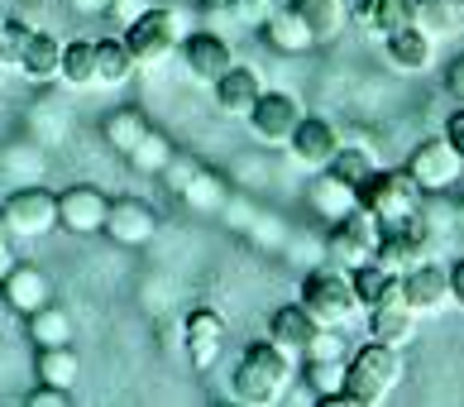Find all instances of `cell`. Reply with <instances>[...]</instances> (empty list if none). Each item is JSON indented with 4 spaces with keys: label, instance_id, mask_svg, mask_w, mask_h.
Returning <instances> with one entry per match:
<instances>
[{
    "label": "cell",
    "instance_id": "b9f144b4",
    "mask_svg": "<svg viewBox=\"0 0 464 407\" xmlns=\"http://www.w3.org/2000/svg\"><path fill=\"white\" fill-rule=\"evenodd\" d=\"M445 87H450V96L464 106V58H455L450 67H445Z\"/></svg>",
    "mask_w": 464,
    "mask_h": 407
},
{
    "label": "cell",
    "instance_id": "4316f807",
    "mask_svg": "<svg viewBox=\"0 0 464 407\" xmlns=\"http://www.w3.org/2000/svg\"><path fill=\"white\" fill-rule=\"evenodd\" d=\"M411 24H421L431 39H445V34L464 29V0H417V15Z\"/></svg>",
    "mask_w": 464,
    "mask_h": 407
},
{
    "label": "cell",
    "instance_id": "d4e9b609",
    "mask_svg": "<svg viewBox=\"0 0 464 407\" xmlns=\"http://www.w3.org/2000/svg\"><path fill=\"white\" fill-rule=\"evenodd\" d=\"M58 82H67V87H77V92L96 87V44H92V39H72V44H63Z\"/></svg>",
    "mask_w": 464,
    "mask_h": 407
},
{
    "label": "cell",
    "instance_id": "1f68e13d",
    "mask_svg": "<svg viewBox=\"0 0 464 407\" xmlns=\"http://www.w3.org/2000/svg\"><path fill=\"white\" fill-rule=\"evenodd\" d=\"M77 350L72 345H44L39 350V383H58V388H72L77 383Z\"/></svg>",
    "mask_w": 464,
    "mask_h": 407
},
{
    "label": "cell",
    "instance_id": "f6af8a7d",
    "mask_svg": "<svg viewBox=\"0 0 464 407\" xmlns=\"http://www.w3.org/2000/svg\"><path fill=\"white\" fill-rule=\"evenodd\" d=\"M14 268V249H10V235H0V278Z\"/></svg>",
    "mask_w": 464,
    "mask_h": 407
},
{
    "label": "cell",
    "instance_id": "83f0119b",
    "mask_svg": "<svg viewBox=\"0 0 464 407\" xmlns=\"http://www.w3.org/2000/svg\"><path fill=\"white\" fill-rule=\"evenodd\" d=\"M411 15H417V0H359V20H364L373 34H388L411 24Z\"/></svg>",
    "mask_w": 464,
    "mask_h": 407
},
{
    "label": "cell",
    "instance_id": "277c9868",
    "mask_svg": "<svg viewBox=\"0 0 464 407\" xmlns=\"http://www.w3.org/2000/svg\"><path fill=\"white\" fill-rule=\"evenodd\" d=\"M421 188L417 178L407 173V168H373V173L354 188V201L364 207L378 226H388V220H402L421 207Z\"/></svg>",
    "mask_w": 464,
    "mask_h": 407
},
{
    "label": "cell",
    "instance_id": "3957f363",
    "mask_svg": "<svg viewBox=\"0 0 464 407\" xmlns=\"http://www.w3.org/2000/svg\"><path fill=\"white\" fill-rule=\"evenodd\" d=\"M302 307L316 326H340L345 331L350 321L364 312L354 297V283H350V268H335V264H321L302 278Z\"/></svg>",
    "mask_w": 464,
    "mask_h": 407
},
{
    "label": "cell",
    "instance_id": "bcb514c9",
    "mask_svg": "<svg viewBox=\"0 0 464 407\" xmlns=\"http://www.w3.org/2000/svg\"><path fill=\"white\" fill-rule=\"evenodd\" d=\"M206 10H230V0H201Z\"/></svg>",
    "mask_w": 464,
    "mask_h": 407
},
{
    "label": "cell",
    "instance_id": "7c38bea8",
    "mask_svg": "<svg viewBox=\"0 0 464 407\" xmlns=\"http://www.w3.org/2000/svg\"><path fill=\"white\" fill-rule=\"evenodd\" d=\"M402 302L417 316H436L450 307V268H440L431 259H421V264H411L407 274H402Z\"/></svg>",
    "mask_w": 464,
    "mask_h": 407
},
{
    "label": "cell",
    "instance_id": "ab89813d",
    "mask_svg": "<svg viewBox=\"0 0 464 407\" xmlns=\"http://www.w3.org/2000/svg\"><path fill=\"white\" fill-rule=\"evenodd\" d=\"M149 5H159V0H111V10H106V15H115L120 24H130V20H140Z\"/></svg>",
    "mask_w": 464,
    "mask_h": 407
},
{
    "label": "cell",
    "instance_id": "484cf974",
    "mask_svg": "<svg viewBox=\"0 0 464 407\" xmlns=\"http://www.w3.org/2000/svg\"><path fill=\"white\" fill-rule=\"evenodd\" d=\"M29 335L34 345H72V312L58 307V302H44L39 312H29Z\"/></svg>",
    "mask_w": 464,
    "mask_h": 407
},
{
    "label": "cell",
    "instance_id": "c3c4849f",
    "mask_svg": "<svg viewBox=\"0 0 464 407\" xmlns=\"http://www.w3.org/2000/svg\"><path fill=\"white\" fill-rule=\"evenodd\" d=\"M0 235H10V230H5V216H0Z\"/></svg>",
    "mask_w": 464,
    "mask_h": 407
},
{
    "label": "cell",
    "instance_id": "8fae6325",
    "mask_svg": "<svg viewBox=\"0 0 464 407\" xmlns=\"http://www.w3.org/2000/svg\"><path fill=\"white\" fill-rule=\"evenodd\" d=\"M245 121L259 144H287V134L302 121V101L292 92H259V101H254V111Z\"/></svg>",
    "mask_w": 464,
    "mask_h": 407
},
{
    "label": "cell",
    "instance_id": "2e32d148",
    "mask_svg": "<svg viewBox=\"0 0 464 407\" xmlns=\"http://www.w3.org/2000/svg\"><path fill=\"white\" fill-rule=\"evenodd\" d=\"M211 92H216L220 115H230V121H245V115L254 111V101H259V92H264V82H259V73H254V67L230 63L226 73L211 82Z\"/></svg>",
    "mask_w": 464,
    "mask_h": 407
},
{
    "label": "cell",
    "instance_id": "d6a6232c",
    "mask_svg": "<svg viewBox=\"0 0 464 407\" xmlns=\"http://www.w3.org/2000/svg\"><path fill=\"white\" fill-rule=\"evenodd\" d=\"M101 134H106V144L115 149V154H130V149L149 134V121H144L140 111H115V115H106Z\"/></svg>",
    "mask_w": 464,
    "mask_h": 407
},
{
    "label": "cell",
    "instance_id": "e0dca14e",
    "mask_svg": "<svg viewBox=\"0 0 464 407\" xmlns=\"http://www.w3.org/2000/svg\"><path fill=\"white\" fill-rule=\"evenodd\" d=\"M383 44H388V63L398 67V73H426V67L436 63V39H431L421 24L392 29Z\"/></svg>",
    "mask_w": 464,
    "mask_h": 407
},
{
    "label": "cell",
    "instance_id": "60d3db41",
    "mask_svg": "<svg viewBox=\"0 0 464 407\" xmlns=\"http://www.w3.org/2000/svg\"><path fill=\"white\" fill-rule=\"evenodd\" d=\"M445 140H450V149L464 159V106L450 111V121H445Z\"/></svg>",
    "mask_w": 464,
    "mask_h": 407
},
{
    "label": "cell",
    "instance_id": "603a6c76",
    "mask_svg": "<svg viewBox=\"0 0 464 407\" xmlns=\"http://www.w3.org/2000/svg\"><path fill=\"white\" fill-rule=\"evenodd\" d=\"M58 63H63V44L53 39V34H44V29H34L29 34V44H24V53H20V73L29 82H58Z\"/></svg>",
    "mask_w": 464,
    "mask_h": 407
},
{
    "label": "cell",
    "instance_id": "f1b7e54d",
    "mask_svg": "<svg viewBox=\"0 0 464 407\" xmlns=\"http://www.w3.org/2000/svg\"><path fill=\"white\" fill-rule=\"evenodd\" d=\"M134 77V58L125 39H101L96 44V87H120V82Z\"/></svg>",
    "mask_w": 464,
    "mask_h": 407
},
{
    "label": "cell",
    "instance_id": "d6986e66",
    "mask_svg": "<svg viewBox=\"0 0 464 407\" xmlns=\"http://www.w3.org/2000/svg\"><path fill=\"white\" fill-rule=\"evenodd\" d=\"M292 10H297V20L306 24V34H312V44H331L345 34L350 24V10L345 0H287Z\"/></svg>",
    "mask_w": 464,
    "mask_h": 407
},
{
    "label": "cell",
    "instance_id": "74e56055",
    "mask_svg": "<svg viewBox=\"0 0 464 407\" xmlns=\"http://www.w3.org/2000/svg\"><path fill=\"white\" fill-rule=\"evenodd\" d=\"M278 10V0H230V15L249 29H264V20Z\"/></svg>",
    "mask_w": 464,
    "mask_h": 407
},
{
    "label": "cell",
    "instance_id": "7dc6e473",
    "mask_svg": "<svg viewBox=\"0 0 464 407\" xmlns=\"http://www.w3.org/2000/svg\"><path fill=\"white\" fill-rule=\"evenodd\" d=\"M455 220H459V226H464V201H459V211H455Z\"/></svg>",
    "mask_w": 464,
    "mask_h": 407
},
{
    "label": "cell",
    "instance_id": "7402d4cb",
    "mask_svg": "<svg viewBox=\"0 0 464 407\" xmlns=\"http://www.w3.org/2000/svg\"><path fill=\"white\" fill-rule=\"evenodd\" d=\"M350 283H354V297L364 312L378 307V302H388V297H402V274H392V268H383L378 259L350 268Z\"/></svg>",
    "mask_w": 464,
    "mask_h": 407
},
{
    "label": "cell",
    "instance_id": "9a60e30c",
    "mask_svg": "<svg viewBox=\"0 0 464 407\" xmlns=\"http://www.w3.org/2000/svg\"><path fill=\"white\" fill-rule=\"evenodd\" d=\"M230 63H235L230 44L220 39V34H211V29H197L192 39H182V67H187L192 82H206V87H211Z\"/></svg>",
    "mask_w": 464,
    "mask_h": 407
},
{
    "label": "cell",
    "instance_id": "d590c367",
    "mask_svg": "<svg viewBox=\"0 0 464 407\" xmlns=\"http://www.w3.org/2000/svg\"><path fill=\"white\" fill-rule=\"evenodd\" d=\"M182 201L187 207H197V211H216L220 201H226V188H220V178H211V173H197L187 178V188H182Z\"/></svg>",
    "mask_w": 464,
    "mask_h": 407
},
{
    "label": "cell",
    "instance_id": "30bf717a",
    "mask_svg": "<svg viewBox=\"0 0 464 407\" xmlns=\"http://www.w3.org/2000/svg\"><path fill=\"white\" fill-rule=\"evenodd\" d=\"M106 207L111 197L92 188V182H72V188L58 192V230L67 235H101L106 226Z\"/></svg>",
    "mask_w": 464,
    "mask_h": 407
},
{
    "label": "cell",
    "instance_id": "5bb4252c",
    "mask_svg": "<svg viewBox=\"0 0 464 407\" xmlns=\"http://www.w3.org/2000/svg\"><path fill=\"white\" fill-rule=\"evenodd\" d=\"M287 149H292V159H297L302 168H321L335 159V149H340V130L331 121H321V115H302L297 130L287 134Z\"/></svg>",
    "mask_w": 464,
    "mask_h": 407
},
{
    "label": "cell",
    "instance_id": "9c48e42d",
    "mask_svg": "<svg viewBox=\"0 0 464 407\" xmlns=\"http://www.w3.org/2000/svg\"><path fill=\"white\" fill-rule=\"evenodd\" d=\"M101 235L115 240L120 249H144L153 235H159V216H153V207H144V201H134V197H111Z\"/></svg>",
    "mask_w": 464,
    "mask_h": 407
},
{
    "label": "cell",
    "instance_id": "ffe728a7",
    "mask_svg": "<svg viewBox=\"0 0 464 407\" xmlns=\"http://www.w3.org/2000/svg\"><path fill=\"white\" fill-rule=\"evenodd\" d=\"M0 293H5V302H10L14 312H24V316L39 312L44 302H53V293H48V278H44L34 264H20V259H14V268L0 278Z\"/></svg>",
    "mask_w": 464,
    "mask_h": 407
},
{
    "label": "cell",
    "instance_id": "f546056e",
    "mask_svg": "<svg viewBox=\"0 0 464 407\" xmlns=\"http://www.w3.org/2000/svg\"><path fill=\"white\" fill-rule=\"evenodd\" d=\"M173 154H178V149H173V140H168V134H159V130H149V134H144V140L130 149L125 159H130V168H134V173L153 178V173H163V168L173 163Z\"/></svg>",
    "mask_w": 464,
    "mask_h": 407
},
{
    "label": "cell",
    "instance_id": "6da1fadb",
    "mask_svg": "<svg viewBox=\"0 0 464 407\" xmlns=\"http://www.w3.org/2000/svg\"><path fill=\"white\" fill-rule=\"evenodd\" d=\"M292 379H297V364H292V354L278 341H249L245 354H239V364H235L230 388L249 407H273L287 398Z\"/></svg>",
    "mask_w": 464,
    "mask_h": 407
},
{
    "label": "cell",
    "instance_id": "4dcf8cb0",
    "mask_svg": "<svg viewBox=\"0 0 464 407\" xmlns=\"http://www.w3.org/2000/svg\"><path fill=\"white\" fill-rule=\"evenodd\" d=\"M312 207H316L325 220H340V216H345V211L354 207V188L321 168V178H316V188H312Z\"/></svg>",
    "mask_w": 464,
    "mask_h": 407
},
{
    "label": "cell",
    "instance_id": "8992f818",
    "mask_svg": "<svg viewBox=\"0 0 464 407\" xmlns=\"http://www.w3.org/2000/svg\"><path fill=\"white\" fill-rule=\"evenodd\" d=\"M378 235H383V226H378V220L354 201V207L340 216V220H331V235H325V254H331V264H335V268H359V264H369V259H373Z\"/></svg>",
    "mask_w": 464,
    "mask_h": 407
},
{
    "label": "cell",
    "instance_id": "7bdbcfd3",
    "mask_svg": "<svg viewBox=\"0 0 464 407\" xmlns=\"http://www.w3.org/2000/svg\"><path fill=\"white\" fill-rule=\"evenodd\" d=\"M67 10L82 15V20H96V15H106V10H111V0H67Z\"/></svg>",
    "mask_w": 464,
    "mask_h": 407
},
{
    "label": "cell",
    "instance_id": "ba28073f",
    "mask_svg": "<svg viewBox=\"0 0 464 407\" xmlns=\"http://www.w3.org/2000/svg\"><path fill=\"white\" fill-rule=\"evenodd\" d=\"M407 173L417 178V188L421 192H450L459 173H464V159L450 149V140H421L417 149H411V159H407Z\"/></svg>",
    "mask_w": 464,
    "mask_h": 407
},
{
    "label": "cell",
    "instance_id": "44dd1931",
    "mask_svg": "<svg viewBox=\"0 0 464 407\" xmlns=\"http://www.w3.org/2000/svg\"><path fill=\"white\" fill-rule=\"evenodd\" d=\"M312 335H316V321L306 316L302 302H283V307L268 316V341H278L287 354H302Z\"/></svg>",
    "mask_w": 464,
    "mask_h": 407
},
{
    "label": "cell",
    "instance_id": "4fadbf2b",
    "mask_svg": "<svg viewBox=\"0 0 464 407\" xmlns=\"http://www.w3.org/2000/svg\"><path fill=\"white\" fill-rule=\"evenodd\" d=\"M182 335H187V360H192V369L206 374V369H216L220 350H226V316L211 307H197V312H187Z\"/></svg>",
    "mask_w": 464,
    "mask_h": 407
},
{
    "label": "cell",
    "instance_id": "e575fe53",
    "mask_svg": "<svg viewBox=\"0 0 464 407\" xmlns=\"http://www.w3.org/2000/svg\"><path fill=\"white\" fill-rule=\"evenodd\" d=\"M325 173H335L340 182H350V188H359L369 173H373V159L364 154V149H350V144H340L335 149V159L325 163Z\"/></svg>",
    "mask_w": 464,
    "mask_h": 407
},
{
    "label": "cell",
    "instance_id": "f35d334b",
    "mask_svg": "<svg viewBox=\"0 0 464 407\" xmlns=\"http://www.w3.org/2000/svg\"><path fill=\"white\" fill-rule=\"evenodd\" d=\"M29 407H67L72 402V388H58V383H39L34 393L24 398Z\"/></svg>",
    "mask_w": 464,
    "mask_h": 407
},
{
    "label": "cell",
    "instance_id": "836d02e7",
    "mask_svg": "<svg viewBox=\"0 0 464 407\" xmlns=\"http://www.w3.org/2000/svg\"><path fill=\"white\" fill-rule=\"evenodd\" d=\"M306 388H312V398H331L345 388V360H306Z\"/></svg>",
    "mask_w": 464,
    "mask_h": 407
},
{
    "label": "cell",
    "instance_id": "ee69618b",
    "mask_svg": "<svg viewBox=\"0 0 464 407\" xmlns=\"http://www.w3.org/2000/svg\"><path fill=\"white\" fill-rule=\"evenodd\" d=\"M450 302H455V307H464V259L450 264Z\"/></svg>",
    "mask_w": 464,
    "mask_h": 407
},
{
    "label": "cell",
    "instance_id": "7a4b0ae2",
    "mask_svg": "<svg viewBox=\"0 0 464 407\" xmlns=\"http://www.w3.org/2000/svg\"><path fill=\"white\" fill-rule=\"evenodd\" d=\"M398 383H402V350L398 345L369 341V345H359L350 360H345V393L359 407L388 402Z\"/></svg>",
    "mask_w": 464,
    "mask_h": 407
},
{
    "label": "cell",
    "instance_id": "5b68a950",
    "mask_svg": "<svg viewBox=\"0 0 464 407\" xmlns=\"http://www.w3.org/2000/svg\"><path fill=\"white\" fill-rule=\"evenodd\" d=\"M120 39H125L134 67H163L182 48V20H178V10H168V5H149L140 20L125 24Z\"/></svg>",
    "mask_w": 464,
    "mask_h": 407
},
{
    "label": "cell",
    "instance_id": "8d00e7d4",
    "mask_svg": "<svg viewBox=\"0 0 464 407\" xmlns=\"http://www.w3.org/2000/svg\"><path fill=\"white\" fill-rule=\"evenodd\" d=\"M29 34H34V29H29L24 20H5V24H0V63H20Z\"/></svg>",
    "mask_w": 464,
    "mask_h": 407
},
{
    "label": "cell",
    "instance_id": "52a82bcc",
    "mask_svg": "<svg viewBox=\"0 0 464 407\" xmlns=\"http://www.w3.org/2000/svg\"><path fill=\"white\" fill-rule=\"evenodd\" d=\"M0 216H5L10 235H24V240H39V235L58 230V197L44 192L39 182H24L0 201Z\"/></svg>",
    "mask_w": 464,
    "mask_h": 407
},
{
    "label": "cell",
    "instance_id": "ac0fdd59",
    "mask_svg": "<svg viewBox=\"0 0 464 407\" xmlns=\"http://www.w3.org/2000/svg\"><path fill=\"white\" fill-rule=\"evenodd\" d=\"M411 335H417V312L407 307L402 297H388L369 307V341H383V345H411Z\"/></svg>",
    "mask_w": 464,
    "mask_h": 407
},
{
    "label": "cell",
    "instance_id": "cb8c5ba5",
    "mask_svg": "<svg viewBox=\"0 0 464 407\" xmlns=\"http://www.w3.org/2000/svg\"><path fill=\"white\" fill-rule=\"evenodd\" d=\"M264 39L278 48V53H306L312 48V34H306V24L297 20V10L292 5H278L264 20Z\"/></svg>",
    "mask_w": 464,
    "mask_h": 407
}]
</instances>
